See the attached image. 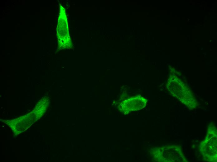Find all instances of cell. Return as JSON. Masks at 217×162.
Segmentation results:
<instances>
[{
  "label": "cell",
  "instance_id": "cell-3",
  "mask_svg": "<svg viewBox=\"0 0 217 162\" xmlns=\"http://www.w3.org/2000/svg\"><path fill=\"white\" fill-rule=\"evenodd\" d=\"M164 159L166 162H186L181 149L179 146L171 145L164 148ZM162 157V156H161Z\"/></svg>",
  "mask_w": 217,
  "mask_h": 162
},
{
  "label": "cell",
  "instance_id": "cell-1",
  "mask_svg": "<svg viewBox=\"0 0 217 162\" xmlns=\"http://www.w3.org/2000/svg\"><path fill=\"white\" fill-rule=\"evenodd\" d=\"M213 126L209 128L206 138L200 144V151L204 159L210 162L217 161V132Z\"/></svg>",
  "mask_w": 217,
  "mask_h": 162
},
{
  "label": "cell",
  "instance_id": "cell-2",
  "mask_svg": "<svg viewBox=\"0 0 217 162\" xmlns=\"http://www.w3.org/2000/svg\"><path fill=\"white\" fill-rule=\"evenodd\" d=\"M172 79L170 90L171 94L189 108H195L196 106V102L191 92L187 87L184 85L182 86L183 84L181 81L180 83V86H179L177 78H175L176 81L174 78Z\"/></svg>",
  "mask_w": 217,
  "mask_h": 162
}]
</instances>
